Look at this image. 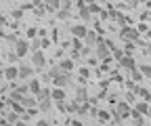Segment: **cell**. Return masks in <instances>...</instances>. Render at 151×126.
Returning <instances> with one entry per match:
<instances>
[{"label":"cell","instance_id":"obj_1","mask_svg":"<svg viewBox=\"0 0 151 126\" xmlns=\"http://www.w3.org/2000/svg\"><path fill=\"white\" fill-rule=\"evenodd\" d=\"M94 55H97V59H101V61H107V59L111 57V46H109V40L99 38V42L94 44Z\"/></svg>","mask_w":151,"mask_h":126},{"label":"cell","instance_id":"obj_2","mask_svg":"<svg viewBox=\"0 0 151 126\" xmlns=\"http://www.w3.org/2000/svg\"><path fill=\"white\" fill-rule=\"evenodd\" d=\"M36 101H38V109H40V112H48L50 105H52L50 91H48V88H42V91L36 95Z\"/></svg>","mask_w":151,"mask_h":126},{"label":"cell","instance_id":"obj_3","mask_svg":"<svg viewBox=\"0 0 151 126\" xmlns=\"http://www.w3.org/2000/svg\"><path fill=\"white\" fill-rule=\"evenodd\" d=\"M120 38H122V40H128V42H137V40H141V38H139V30L130 27V25H124V27H122Z\"/></svg>","mask_w":151,"mask_h":126},{"label":"cell","instance_id":"obj_4","mask_svg":"<svg viewBox=\"0 0 151 126\" xmlns=\"http://www.w3.org/2000/svg\"><path fill=\"white\" fill-rule=\"evenodd\" d=\"M32 65L38 67V69H42V67L46 65V57H44L42 50H34V53H32Z\"/></svg>","mask_w":151,"mask_h":126},{"label":"cell","instance_id":"obj_5","mask_svg":"<svg viewBox=\"0 0 151 126\" xmlns=\"http://www.w3.org/2000/svg\"><path fill=\"white\" fill-rule=\"evenodd\" d=\"M55 86H59V88H65L67 84H71V76H69V71H63V74H59L55 80Z\"/></svg>","mask_w":151,"mask_h":126},{"label":"cell","instance_id":"obj_6","mask_svg":"<svg viewBox=\"0 0 151 126\" xmlns=\"http://www.w3.org/2000/svg\"><path fill=\"white\" fill-rule=\"evenodd\" d=\"M27 50H29V42H27V40H17V42H15V53H17V57H25Z\"/></svg>","mask_w":151,"mask_h":126},{"label":"cell","instance_id":"obj_7","mask_svg":"<svg viewBox=\"0 0 151 126\" xmlns=\"http://www.w3.org/2000/svg\"><path fill=\"white\" fill-rule=\"evenodd\" d=\"M130 112H132L130 105L122 101V103H118V107H116V118H126V116H130Z\"/></svg>","mask_w":151,"mask_h":126},{"label":"cell","instance_id":"obj_8","mask_svg":"<svg viewBox=\"0 0 151 126\" xmlns=\"http://www.w3.org/2000/svg\"><path fill=\"white\" fill-rule=\"evenodd\" d=\"M86 32H88V27H86L84 23H76V25L71 27L73 38H84V36H86Z\"/></svg>","mask_w":151,"mask_h":126},{"label":"cell","instance_id":"obj_9","mask_svg":"<svg viewBox=\"0 0 151 126\" xmlns=\"http://www.w3.org/2000/svg\"><path fill=\"white\" fill-rule=\"evenodd\" d=\"M120 65H122L124 69H128V71H130V69H134V67H137V61L132 59L130 55H124V57L120 59Z\"/></svg>","mask_w":151,"mask_h":126},{"label":"cell","instance_id":"obj_10","mask_svg":"<svg viewBox=\"0 0 151 126\" xmlns=\"http://www.w3.org/2000/svg\"><path fill=\"white\" fill-rule=\"evenodd\" d=\"M50 97H52L55 103H57V101H65V91H63V88H59V86H55L52 91H50Z\"/></svg>","mask_w":151,"mask_h":126},{"label":"cell","instance_id":"obj_11","mask_svg":"<svg viewBox=\"0 0 151 126\" xmlns=\"http://www.w3.org/2000/svg\"><path fill=\"white\" fill-rule=\"evenodd\" d=\"M84 42H86V46H94V44H97L99 42V36L97 34H94V32H86V36H84Z\"/></svg>","mask_w":151,"mask_h":126},{"label":"cell","instance_id":"obj_12","mask_svg":"<svg viewBox=\"0 0 151 126\" xmlns=\"http://www.w3.org/2000/svg\"><path fill=\"white\" fill-rule=\"evenodd\" d=\"M27 88H29L32 95H38V93L42 91V82H40V80H29V82H27Z\"/></svg>","mask_w":151,"mask_h":126},{"label":"cell","instance_id":"obj_13","mask_svg":"<svg viewBox=\"0 0 151 126\" xmlns=\"http://www.w3.org/2000/svg\"><path fill=\"white\" fill-rule=\"evenodd\" d=\"M76 101H78V103H86L88 101V93H86L84 86H80L78 91H76Z\"/></svg>","mask_w":151,"mask_h":126},{"label":"cell","instance_id":"obj_14","mask_svg":"<svg viewBox=\"0 0 151 126\" xmlns=\"http://www.w3.org/2000/svg\"><path fill=\"white\" fill-rule=\"evenodd\" d=\"M4 78H6V80H15V78H19V67H13V65L6 67V69H4Z\"/></svg>","mask_w":151,"mask_h":126},{"label":"cell","instance_id":"obj_15","mask_svg":"<svg viewBox=\"0 0 151 126\" xmlns=\"http://www.w3.org/2000/svg\"><path fill=\"white\" fill-rule=\"evenodd\" d=\"M32 74H34V69H32V67L19 65V78H21V80H25V78H32Z\"/></svg>","mask_w":151,"mask_h":126},{"label":"cell","instance_id":"obj_16","mask_svg":"<svg viewBox=\"0 0 151 126\" xmlns=\"http://www.w3.org/2000/svg\"><path fill=\"white\" fill-rule=\"evenodd\" d=\"M59 67H61L63 71H71L76 65H73V61H71V59H63V61H59Z\"/></svg>","mask_w":151,"mask_h":126},{"label":"cell","instance_id":"obj_17","mask_svg":"<svg viewBox=\"0 0 151 126\" xmlns=\"http://www.w3.org/2000/svg\"><path fill=\"white\" fill-rule=\"evenodd\" d=\"M134 112H139L141 116H145V114H149V105H147L145 101H141V103H137V107H134Z\"/></svg>","mask_w":151,"mask_h":126},{"label":"cell","instance_id":"obj_18","mask_svg":"<svg viewBox=\"0 0 151 126\" xmlns=\"http://www.w3.org/2000/svg\"><path fill=\"white\" fill-rule=\"evenodd\" d=\"M80 19H82V21H90V19H92V13H90V9H88V6L80 9Z\"/></svg>","mask_w":151,"mask_h":126},{"label":"cell","instance_id":"obj_19","mask_svg":"<svg viewBox=\"0 0 151 126\" xmlns=\"http://www.w3.org/2000/svg\"><path fill=\"white\" fill-rule=\"evenodd\" d=\"M130 76H132V82H141L143 80V71L139 67H134V69H130Z\"/></svg>","mask_w":151,"mask_h":126},{"label":"cell","instance_id":"obj_20","mask_svg":"<svg viewBox=\"0 0 151 126\" xmlns=\"http://www.w3.org/2000/svg\"><path fill=\"white\" fill-rule=\"evenodd\" d=\"M21 105H23V107H29V109H34V107L38 105V101H36L34 97H25V99L21 101Z\"/></svg>","mask_w":151,"mask_h":126},{"label":"cell","instance_id":"obj_21","mask_svg":"<svg viewBox=\"0 0 151 126\" xmlns=\"http://www.w3.org/2000/svg\"><path fill=\"white\" fill-rule=\"evenodd\" d=\"M44 4H46V9H50V11H59V0H44Z\"/></svg>","mask_w":151,"mask_h":126},{"label":"cell","instance_id":"obj_22","mask_svg":"<svg viewBox=\"0 0 151 126\" xmlns=\"http://www.w3.org/2000/svg\"><path fill=\"white\" fill-rule=\"evenodd\" d=\"M46 74L50 76V80H55L57 76H59V74H63V69H61L59 65H57V67H52V69H48V71H46Z\"/></svg>","mask_w":151,"mask_h":126},{"label":"cell","instance_id":"obj_23","mask_svg":"<svg viewBox=\"0 0 151 126\" xmlns=\"http://www.w3.org/2000/svg\"><path fill=\"white\" fill-rule=\"evenodd\" d=\"M32 50H42V38H34L32 44H29Z\"/></svg>","mask_w":151,"mask_h":126},{"label":"cell","instance_id":"obj_24","mask_svg":"<svg viewBox=\"0 0 151 126\" xmlns=\"http://www.w3.org/2000/svg\"><path fill=\"white\" fill-rule=\"evenodd\" d=\"M71 46H73V50L80 53V50H82V38H73V40H71Z\"/></svg>","mask_w":151,"mask_h":126},{"label":"cell","instance_id":"obj_25","mask_svg":"<svg viewBox=\"0 0 151 126\" xmlns=\"http://www.w3.org/2000/svg\"><path fill=\"white\" fill-rule=\"evenodd\" d=\"M111 55H113V57H116V59L120 61V59L124 57V50H122V48H116V46H113V48H111Z\"/></svg>","mask_w":151,"mask_h":126},{"label":"cell","instance_id":"obj_26","mask_svg":"<svg viewBox=\"0 0 151 126\" xmlns=\"http://www.w3.org/2000/svg\"><path fill=\"white\" fill-rule=\"evenodd\" d=\"M97 116H99V120H101V122H109V112L101 109V112H97Z\"/></svg>","mask_w":151,"mask_h":126},{"label":"cell","instance_id":"obj_27","mask_svg":"<svg viewBox=\"0 0 151 126\" xmlns=\"http://www.w3.org/2000/svg\"><path fill=\"white\" fill-rule=\"evenodd\" d=\"M57 15H59V19H69V11H65V9H59Z\"/></svg>","mask_w":151,"mask_h":126},{"label":"cell","instance_id":"obj_28","mask_svg":"<svg viewBox=\"0 0 151 126\" xmlns=\"http://www.w3.org/2000/svg\"><path fill=\"white\" fill-rule=\"evenodd\" d=\"M15 91H17L19 95H27V93H29V88H27V84H23V86H17Z\"/></svg>","mask_w":151,"mask_h":126},{"label":"cell","instance_id":"obj_29","mask_svg":"<svg viewBox=\"0 0 151 126\" xmlns=\"http://www.w3.org/2000/svg\"><path fill=\"white\" fill-rule=\"evenodd\" d=\"M141 71H143V76L151 78V65H143V67H141Z\"/></svg>","mask_w":151,"mask_h":126},{"label":"cell","instance_id":"obj_30","mask_svg":"<svg viewBox=\"0 0 151 126\" xmlns=\"http://www.w3.org/2000/svg\"><path fill=\"white\" fill-rule=\"evenodd\" d=\"M21 17H23V11H21V9L13 11V19H21Z\"/></svg>","mask_w":151,"mask_h":126},{"label":"cell","instance_id":"obj_31","mask_svg":"<svg viewBox=\"0 0 151 126\" xmlns=\"http://www.w3.org/2000/svg\"><path fill=\"white\" fill-rule=\"evenodd\" d=\"M134 126H145V120H143V116H137V118H134Z\"/></svg>","mask_w":151,"mask_h":126},{"label":"cell","instance_id":"obj_32","mask_svg":"<svg viewBox=\"0 0 151 126\" xmlns=\"http://www.w3.org/2000/svg\"><path fill=\"white\" fill-rule=\"evenodd\" d=\"M6 59H9V61L13 63V61H17L19 57H17V53H9V55H6Z\"/></svg>","mask_w":151,"mask_h":126},{"label":"cell","instance_id":"obj_33","mask_svg":"<svg viewBox=\"0 0 151 126\" xmlns=\"http://www.w3.org/2000/svg\"><path fill=\"white\" fill-rule=\"evenodd\" d=\"M88 74H90V71H88L86 67H82V69H80V76H82V78H88Z\"/></svg>","mask_w":151,"mask_h":126},{"label":"cell","instance_id":"obj_34","mask_svg":"<svg viewBox=\"0 0 151 126\" xmlns=\"http://www.w3.org/2000/svg\"><path fill=\"white\" fill-rule=\"evenodd\" d=\"M27 36H29V38H36V30L29 27V30H27Z\"/></svg>","mask_w":151,"mask_h":126},{"label":"cell","instance_id":"obj_35","mask_svg":"<svg viewBox=\"0 0 151 126\" xmlns=\"http://www.w3.org/2000/svg\"><path fill=\"white\" fill-rule=\"evenodd\" d=\"M17 120V112H13V114H9V122H15Z\"/></svg>","mask_w":151,"mask_h":126},{"label":"cell","instance_id":"obj_36","mask_svg":"<svg viewBox=\"0 0 151 126\" xmlns=\"http://www.w3.org/2000/svg\"><path fill=\"white\" fill-rule=\"evenodd\" d=\"M124 2H126V4H130V6H134V4L139 2V0H124Z\"/></svg>","mask_w":151,"mask_h":126},{"label":"cell","instance_id":"obj_37","mask_svg":"<svg viewBox=\"0 0 151 126\" xmlns=\"http://www.w3.org/2000/svg\"><path fill=\"white\" fill-rule=\"evenodd\" d=\"M71 126H84V124H82V122H78V120H73V122H71Z\"/></svg>","mask_w":151,"mask_h":126},{"label":"cell","instance_id":"obj_38","mask_svg":"<svg viewBox=\"0 0 151 126\" xmlns=\"http://www.w3.org/2000/svg\"><path fill=\"white\" fill-rule=\"evenodd\" d=\"M147 53H149V55H151V42L147 44Z\"/></svg>","mask_w":151,"mask_h":126},{"label":"cell","instance_id":"obj_39","mask_svg":"<svg viewBox=\"0 0 151 126\" xmlns=\"http://www.w3.org/2000/svg\"><path fill=\"white\" fill-rule=\"evenodd\" d=\"M2 23H4V19H2V17H0V25H2Z\"/></svg>","mask_w":151,"mask_h":126},{"label":"cell","instance_id":"obj_40","mask_svg":"<svg viewBox=\"0 0 151 126\" xmlns=\"http://www.w3.org/2000/svg\"><path fill=\"white\" fill-rule=\"evenodd\" d=\"M92 2H97V0H92Z\"/></svg>","mask_w":151,"mask_h":126},{"label":"cell","instance_id":"obj_41","mask_svg":"<svg viewBox=\"0 0 151 126\" xmlns=\"http://www.w3.org/2000/svg\"><path fill=\"white\" fill-rule=\"evenodd\" d=\"M139 2H141V0H139Z\"/></svg>","mask_w":151,"mask_h":126},{"label":"cell","instance_id":"obj_42","mask_svg":"<svg viewBox=\"0 0 151 126\" xmlns=\"http://www.w3.org/2000/svg\"><path fill=\"white\" fill-rule=\"evenodd\" d=\"M149 4H151V2H149Z\"/></svg>","mask_w":151,"mask_h":126}]
</instances>
